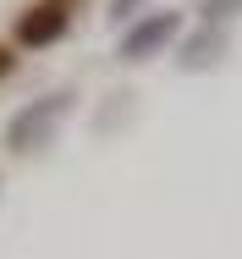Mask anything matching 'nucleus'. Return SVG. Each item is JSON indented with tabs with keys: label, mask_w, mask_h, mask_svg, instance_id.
<instances>
[{
	"label": "nucleus",
	"mask_w": 242,
	"mask_h": 259,
	"mask_svg": "<svg viewBox=\"0 0 242 259\" xmlns=\"http://www.w3.org/2000/svg\"><path fill=\"white\" fill-rule=\"evenodd\" d=\"M66 105H72V94L61 89V94H44V100H33V105H22L17 116H11V127H6V144L11 149H39V144H50V133H55V121L66 116Z\"/></svg>",
	"instance_id": "f257e3e1"
},
{
	"label": "nucleus",
	"mask_w": 242,
	"mask_h": 259,
	"mask_svg": "<svg viewBox=\"0 0 242 259\" xmlns=\"http://www.w3.org/2000/svg\"><path fill=\"white\" fill-rule=\"evenodd\" d=\"M176 33H182V17H176V11H149L143 22H132V28L121 33V61H149V55L165 50Z\"/></svg>",
	"instance_id": "f03ea898"
},
{
	"label": "nucleus",
	"mask_w": 242,
	"mask_h": 259,
	"mask_svg": "<svg viewBox=\"0 0 242 259\" xmlns=\"http://www.w3.org/2000/svg\"><path fill=\"white\" fill-rule=\"evenodd\" d=\"M66 22H72V11H66L61 0H44V6L22 11V22H17V45H28V50H44V45H55V39L66 33Z\"/></svg>",
	"instance_id": "7ed1b4c3"
},
{
	"label": "nucleus",
	"mask_w": 242,
	"mask_h": 259,
	"mask_svg": "<svg viewBox=\"0 0 242 259\" xmlns=\"http://www.w3.org/2000/svg\"><path fill=\"white\" fill-rule=\"evenodd\" d=\"M220 45H226V33L215 28V33H198L193 45H187V55H182V66H209L215 55H220Z\"/></svg>",
	"instance_id": "20e7f679"
},
{
	"label": "nucleus",
	"mask_w": 242,
	"mask_h": 259,
	"mask_svg": "<svg viewBox=\"0 0 242 259\" xmlns=\"http://www.w3.org/2000/svg\"><path fill=\"white\" fill-rule=\"evenodd\" d=\"M242 0H204V22H226V17H237Z\"/></svg>",
	"instance_id": "39448f33"
},
{
	"label": "nucleus",
	"mask_w": 242,
	"mask_h": 259,
	"mask_svg": "<svg viewBox=\"0 0 242 259\" xmlns=\"http://www.w3.org/2000/svg\"><path fill=\"white\" fill-rule=\"evenodd\" d=\"M138 6H143V0H110V17H116V22H132Z\"/></svg>",
	"instance_id": "423d86ee"
},
{
	"label": "nucleus",
	"mask_w": 242,
	"mask_h": 259,
	"mask_svg": "<svg viewBox=\"0 0 242 259\" xmlns=\"http://www.w3.org/2000/svg\"><path fill=\"white\" fill-rule=\"evenodd\" d=\"M6 72H11V55H6V50H0V77H6Z\"/></svg>",
	"instance_id": "0eeeda50"
}]
</instances>
